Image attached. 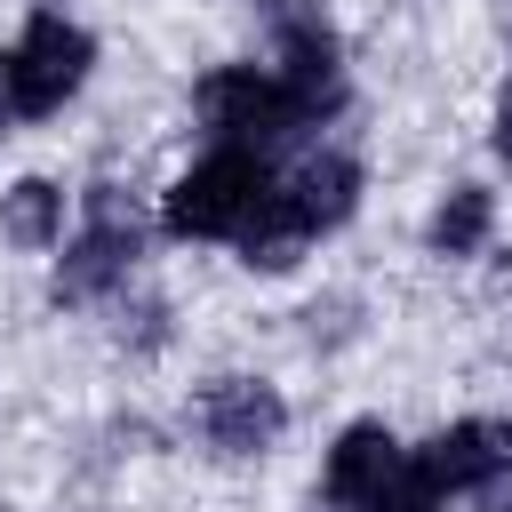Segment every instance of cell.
<instances>
[{
	"mask_svg": "<svg viewBox=\"0 0 512 512\" xmlns=\"http://www.w3.org/2000/svg\"><path fill=\"white\" fill-rule=\"evenodd\" d=\"M288 208H296V224L304 232H328V224H344L352 208H360V168L344 160V152H312L296 176H288V192H280Z\"/></svg>",
	"mask_w": 512,
	"mask_h": 512,
	"instance_id": "obj_9",
	"label": "cell"
},
{
	"mask_svg": "<svg viewBox=\"0 0 512 512\" xmlns=\"http://www.w3.org/2000/svg\"><path fill=\"white\" fill-rule=\"evenodd\" d=\"M496 152L512 160V88H504V104H496Z\"/></svg>",
	"mask_w": 512,
	"mask_h": 512,
	"instance_id": "obj_16",
	"label": "cell"
},
{
	"mask_svg": "<svg viewBox=\"0 0 512 512\" xmlns=\"http://www.w3.org/2000/svg\"><path fill=\"white\" fill-rule=\"evenodd\" d=\"M472 496H480V512H512V464H496V472H488Z\"/></svg>",
	"mask_w": 512,
	"mask_h": 512,
	"instance_id": "obj_14",
	"label": "cell"
},
{
	"mask_svg": "<svg viewBox=\"0 0 512 512\" xmlns=\"http://www.w3.org/2000/svg\"><path fill=\"white\" fill-rule=\"evenodd\" d=\"M480 240H488V192L480 184H456L440 200V216H432V248L440 256H472Z\"/></svg>",
	"mask_w": 512,
	"mask_h": 512,
	"instance_id": "obj_12",
	"label": "cell"
},
{
	"mask_svg": "<svg viewBox=\"0 0 512 512\" xmlns=\"http://www.w3.org/2000/svg\"><path fill=\"white\" fill-rule=\"evenodd\" d=\"M56 232H64V192H56L48 176H16V184L0 192V240H16V248H56Z\"/></svg>",
	"mask_w": 512,
	"mask_h": 512,
	"instance_id": "obj_10",
	"label": "cell"
},
{
	"mask_svg": "<svg viewBox=\"0 0 512 512\" xmlns=\"http://www.w3.org/2000/svg\"><path fill=\"white\" fill-rule=\"evenodd\" d=\"M400 464H408V456H400V440H392L384 424H352V432L328 448V504H336V512H360Z\"/></svg>",
	"mask_w": 512,
	"mask_h": 512,
	"instance_id": "obj_8",
	"label": "cell"
},
{
	"mask_svg": "<svg viewBox=\"0 0 512 512\" xmlns=\"http://www.w3.org/2000/svg\"><path fill=\"white\" fill-rule=\"evenodd\" d=\"M136 240H144L136 200H128L120 184H88V232H80L72 256L56 264V304H88V296L120 288L128 264H136Z\"/></svg>",
	"mask_w": 512,
	"mask_h": 512,
	"instance_id": "obj_2",
	"label": "cell"
},
{
	"mask_svg": "<svg viewBox=\"0 0 512 512\" xmlns=\"http://www.w3.org/2000/svg\"><path fill=\"white\" fill-rule=\"evenodd\" d=\"M280 88L304 112V128L344 104V64H336V40L320 24H288V40H280Z\"/></svg>",
	"mask_w": 512,
	"mask_h": 512,
	"instance_id": "obj_7",
	"label": "cell"
},
{
	"mask_svg": "<svg viewBox=\"0 0 512 512\" xmlns=\"http://www.w3.org/2000/svg\"><path fill=\"white\" fill-rule=\"evenodd\" d=\"M8 120H24V112H16V72H8V48H0V128H8Z\"/></svg>",
	"mask_w": 512,
	"mask_h": 512,
	"instance_id": "obj_15",
	"label": "cell"
},
{
	"mask_svg": "<svg viewBox=\"0 0 512 512\" xmlns=\"http://www.w3.org/2000/svg\"><path fill=\"white\" fill-rule=\"evenodd\" d=\"M272 184H264V160L248 152V144H224V152H208L200 168H184L176 176V192H168V232L176 240H232L248 216H256V200H264Z\"/></svg>",
	"mask_w": 512,
	"mask_h": 512,
	"instance_id": "obj_1",
	"label": "cell"
},
{
	"mask_svg": "<svg viewBox=\"0 0 512 512\" xmlns=\"http://www.w3.org/2000/svg\"><path fill=\"white\" fill-rule=\"evenodd\" d=\"M88 64H96L88 32L40 8V16L24 24V40L8 48V72H16V112H24V120L56 112V104H64V96H72V88L88 80Z\"/></svg>",
	"mask_w": 512,
	"mask_h": 512,
	"instance_id": "obj_4",
	"label": "cell"
},
{
	"mask_svg": "<svg viewBox=\"0 0 512 512\" xmlns=\"http://www.w3.org/2000/svg\"><path fill=\"white\" fill-rule=\"evenodd\" d=\"M200 432L224 456H264L288 432V400L272 384H256V376H216L208 400H200Z\"/></svg>",
	"mask_w": 512,
	"mask_h": 512,
	"instance_id": "obj_5",
	"label": "cell"
},
{
	"mask_svg": "<svg viewBox=\"0 0 512 512\" xmlns=\"http://www.w3.org/2000/svg\"><path fill=\"white\" fill-rule=\"evenodd\" d=\"M192 104H200V120H208L224 144H280V136L304 128V112L288 104L280 72H256V64H224V72H208V80L192 88Z\"/></svg>",
	"mask_w": 512,
	"mask_h": 512,
	"instance_id": "obj_3",
	"label": "cell"
},
{
	"mask_svg": "<svg viewBox=\"0 0 512 512\" xmlns=\"http://www.w3.org/2000/svg\"><path fill=\"white\" fill-rule=\"evenodd\" d=\"M416 464H424V480H432L440 496H448V488H480L496 464H512V424H504V416L448 424V432H440V440H432Z\"/></svg>",
	"mask_w": 512,
	"mask_h": 512,
	"instance_id": "obj_6",
	"label": "cell"
},
{
	"mask_svg": "<svg viewBox=\"0 0 512 512\" xmlns=\"http://www.w3.org/2000/svg\"><path fill=\"white\" fill-rule=\"evenodd\" d=\"M360 512H440V488H432V480H424V464L408 456V464H400V472H392Z\"/></svg>",
	"mask_w": 512,
	"mask_h": 512,
	"instance_id": "obj_13",
	"label": "cell"
},
{
	"mask_svg": "<svg viewBox=\"0 0 512 512\" xmlns=\"http://www.w3.org/2000/svg\"><path fill=\"white\" fill-rule=\"evenodd\" d=\"M232 240H240V256H248L256 272H288V264L304 256V240H312V232L296 224V208H288L280 192H264V200H256V216H248Z\"/></svg>",
	"mask_w": 512,
	"mask_h": 512,
	"instance_id": "obj_11",
	"label": "cell"
}]
</instances>
